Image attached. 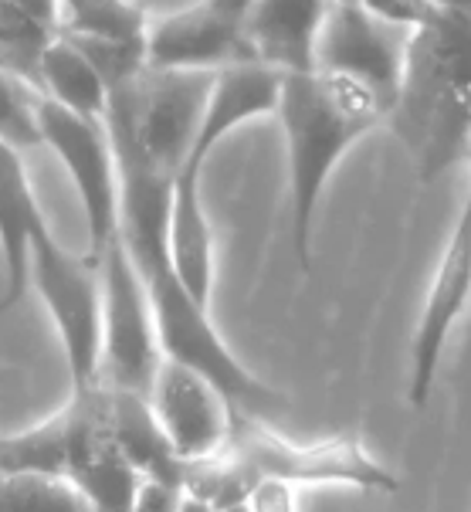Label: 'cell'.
Returning a JSON list of instances; mask_svg holds the SVG:
<instances>
[{"label": "cell", "mask_w": 471, "mask_h": 512, "mask_svg": "<svg viewBox=\"0 0 471 512\" xmlns=\"http://www.w3.org/2000/svg\"><path fill=\"white\" fill-rule=\"evenodd\" d=\"M468 163H471V160H468Z\"/></svg>", "instance_id": "obj_26"}, {"label": "cell", "mask_w": 471, "mask_h": 512, "mask_svg": "<svg viewBox=\"0 0 471 512\" xmlns=\"http://www.w3.org/2000/svg\"><path fill=\"white\" fill-rule=\"evenodd\" d=\"M45 214H41L28 170L21 163V153L0 143V255H4V295L0 312L14 309L28 292V251L31 238L38 234Z\"/></svg>", "instance_id": "obj_15"}, {"label": "cell", "mask_w": 471, "mask_h": 512, "mask_svg": "<svg viewBox=\"0 0 471 512\" xmlns=\"http://www.w3.org/2000/svg\"><path fill=\"white\" fill-rule=\"evenodd\" d=\"M221 455L238 468V475L251 489L258 482H339L356 485V489L366 492L400 489V479H394L387 468L366 455L356 431H343V435L316 441V445H295V441L268 428L265 421L248 418V414H234L228 448Z\"/></svg>", "instance_id": "obj_5"}, {"label": "cell", "mask_w": 471, "mask_h": 512, "mask_svg": "<svg viewBox=\"0 0 471 512\" xmlns=\"http://www.w3.org/2000/svg\"><path fill=\"white\" fill-rule=\"evenodd\" d=\"M329 4L319 0H272L248 4L244 38L255 55V65L272 68L278 75H312L316 72V38Z\"/></svg>", "instance_id": "obj_14"}, {"label": "cell", "mask_w": 471, "mask_h": 512, "mask_svg": "<svg viewBox=\"0 0 471 512\" xmlns=\"http://www.w3.org/2000/svg\"><path fill=\"white\" fill-rule=\"evenodd\" d=\"M150 17L139 4L116 0H68L58 4V34L99 45H139L146 41Z\"/></svg>", "instance_id": "obj_19"}, {"label": "cell", "mask_w": 471, "mask_h": 512, "mask_svg": "<svg viewBox=\"0 0 471 512\" xmlns=\"http://www.w3.org/2000/svg\"><path fill=\"white\" fill-rule=\"evenodd\" d=\"M167 258L170 272L177 275L190 299L207 309L214 289V234L200 204V177H190V173L173 177Z\"/></svg>", "instance_id": "obj_16"}, {"label": "cell", "mask_w": 471, "mask_h": 512, "mask_svg": "<svg viewBox=\"0 0 471 512\" xmlns=\"http://www.w3.org/2000/svg\"><path fill=\"white\" fill-rule=\"evenodd\" d=\"M407 41L411 31L373 17L366 4H329L316 38V72L363 89L387 119L404 78Z\"/></svg>", "instance_id": "obj_8"}, {"label": "cell", "mask_w": 471, "mask_h": 512, "mask_svg": "<svg viewBox=\"0 0 471 512\" xmlns=\"http://www.w3.org/2000/svg\"><path fill=\"white\" fill-rule=\"evenodd\" d=\"M468 160H471V156H468Z\"/></svg>", "instance_id": "obj_25"}, {"label": "cell", "mask_w": 471, "mask_h": 512, "mask_svg": "<svg viewBox=\"0 0 471 512\" xmlns=\"http://www.w3.org/2000/svg\"><path fill=\"white\" fill-rule=\"evenodd\" d=\"M146 401L180 465L211 462L228 448L234 411L200 373L163 360Z\"/></svg>", "instance_id": "obj_11"}, {"label": "cell", "mask_w": 471, "mask_h": 512, "mask_svg": "<svg viewBox=\"0 0 471 512\" xmlns=\"http://www.w3.org/2000/svg\"><path fill=\"white\" fill-rule=\"evenodd\" d=\"M102 279V360L99 387L122 394H150V384L160 370V343H156L153 309L146 285L126 248L116 238L99 258Z\"/></svg>", "instance_id": "obj_7"}, {"label": "cell", "mask_w": 471, "mask_h": 512, "mask_svg": "<svg viewBox=\"0 0 471 512\" xmlns=\"http://www.w3.org/2000/svg\"><path fill=\"white\" fill-rule=\"evenodd\" d=\"M38 126L41 143L51 146L55 156L65 163L68 177L82 201L85 224H89L92 262L106 255V248L119 238V173L116 153H112L106 123L99 119L72 116L55 102H38Z\"/></svg>", "instance_id": "obj_9"}, {"label": "cell", "mask_w": 471, "mask_h": 512, "mask_svg": "<svg viewBox=\"0 0 471 512\" xmlns=\"http://www.w3.org/2000/svg\"><path fill=\"white\" fill-rule=\"evenodd\" d=\"M248 512H295L292 485L285 482H258L248 492Z\"/></svg>", "instance_id": "obj_22"}, {"label": "cell", "mask_w": 471, "mask_h": 512, "mask_svg": "<svg viewBox=\"0 0 471 512\" xmlns=\"http://www.w3.org/2000/svg\"><path fill=\"white\" fill-rule=\"evenodd\" d=\"M278 95H282V75L265 65H234L217 72L204 119H200L197 129V140L190 146V156L180 167V173L200 177L214 146L228 133H234L241 123H248V119L272 116L278 109Z\"/></svg>", "instance_id": "obj_13"}, {"label": "cell", "mask_w": 471, "mask_h": 512, "mask_svg": "<svg viewBox=\"0 0 471 512\" xmlns=\"http://www.w3.org/2000/svg\"><path fill=\"white\" fill-rule=\"evenodd\" d=\"M387 123L414 153L424 184L471 156V4H434L411 31Z\"/></svg>", "instance_id": "obj_1"}, {"label": "cell", "mask_w": 471, "mask_h": 512, "mask_svg": "<svg viewBox=\"0 0 471 512\" xmlns=\"http://www.w3.org/2000/svg\"><path fill=\"white\" fill-rule=\"evenodd\" d=\"M28 282L45 299L65 346L72 394H89L99 387L102 360V279L92 258H78L55 241L48 224H41L28 251Z\"/></svg>", "instance_id": "obj_6"}, {"label": "cell", "mask_w": 471, "mask_h": 512, "mask_svg": "<svg viewBox=\"0 0 471 512\" xmlns=\"http://www.w3.org/2000/svg\"><path fill=\"white\" fill-rule=\"evenodd\" d=\"M58 38V4L34 0H0V72L14 75L41 95L38 65Z\"/></svg>", "instance_id": "obj_17"}, {"label": "cell", "mask_w": 471, "mask_h": 512, "mask_svg": "<svg viewBox=\"0 0 471 512\" xmlns=\"http://www.w3.org/2000/svg\"><path fill=\"white\" fill-rule=\"evenodd\" d=\"M468 299H471V184L465 194V207H461L455 221V231L448 238V248H444L438 262V272H434L421 323H417V333L411 340V387H407V397H411L414 407H424L427 397H431L441 353L448 346V336L461 319V312L468 309Z\"/></svg>", "instance_id": "obj_12"}, {"label": "cell", "mask_w": 471, "mask_h": 512, "mask_svg": "<svg viewBox=\"0 0 471 512\" xmlns=\"http://www.w3.org/2000/svg\"><path fill=\"white\" fill-rule=\"evenodd\" d=\"M38 78H41V99L68 109L72 116L106 123V109H109L106 82H102V75L95 72L89 58L68 38L58 34L45 48L38 65Z\"/></svg>", "instance_id": "obj_18"}, {"label": "cell", "mask_w": 471, "mask_h": 512, "mask_svg": "<svg viewBox=\"0 0 471 512\" xmlns=\"http://www.w3.org/2000/svg\"><path fill=\"white\" fill-rule=\"evenodd\" d=\"M177 502H180V489L143 482V489H139V496L129 512H177Z\"/></svg>", "instance_id": "obj_23"}, {"label": "cell", "mask_w": 471, "mask_h": 512, "mask_svg": "<svg viewBox=\"0 0 471 512\" xmlns=\"http://www.w3.org/2000/svg\"><path fill=\"white\" fill-rule=\"evenodd\" d=\"M143 285L150 295L156 343H160L163 360L200 373L231 404L234 414H248V418L261 421V414L282 411L285 397L241 367V360L217 336L207 309L190 299L170 268L146 275Z\"/></svg>", "instance_id": "obj_4"}, {"label": "cell", "mask_w": 471, "mask_h": 512, "mask_svg": "<svg viewBox=\"0 0 471 512\" xmlns=\"http://www.w3.org/2000/svg\"><path fill=\"white\" fill-rule=\"evenodd\" d=\"M38 102V92L17 82L14 75L0 72V143H7L17 153L41 143Z\"/></svg>", "instance_id": "obj_21"}, {"label": "cell", "mask_w": 471, "mask_h": 512, "mask_svg": "<svg viewBox=\"0 0 471 512\" xmlns=\"http://www.w3.org/2000/svg\"><path fill=\"white\" fill-rule=\"evenodd\" d=\"M214 89V72H153L109 89L106 133L153 170L177 177L197 140Z\"/></svg>", "instance_id": "obj_3"}, {"label": "cell", "mask_w": 471, "mask_h": 512, "mask_svg": "<svg viewBox=\"0 0 471 512\" xmlns=\"http://www.w3.org/2000/svg\"><path fill=\"white\" fill-rule=\"evenodd\" d=\"M0 512H92L65 479L0 468Z\"/></svg>", "instance_id": "obj_20"}, {"label": "cell", "mask_w": 471, "mask_h": 512, "mask_svg": "<svg viewBox=\"0 0 471 512\" xmlns=\"http://www.w3.org/2000/svg\"><path fill=\"white\" fill-rule=\"evenodd\" d=\"M177 512H214V509H211V506H207V502H204V499H197V496H187V492H180Z\"/></svg>", "instance_id": "obj_24"}, {"label": "cell", "mask_w": 471, "mask_h": 512, "mask_svg": "<svg viewBox=\"0 0 471 512\" xmlns=\"http://www.w3.org/2000/svg\"><path fill=\"white\" fill-rule=\"evenodd\" d=\"M248 4H194L146 28V68L153 72H224L255 65L244 38Z\"/></svg>", "instance_id": "obj_10"}, {"label": "cell", "mask_w": 471, "mask_h": 512, "mask_svg": "<svg viewBox=\"0 0 471 512\" xmlns=\"http://www.w3.org/2000/svg\"><path fill=\"white\" fill-rule=\"evenodd\" d=\"M275 116L289 146L292 187V245L302 272L312 268V218L329 173L343 153L383 123V112L363 89L336 75H282Z\"/></svg>", "instance_id": "obj_2"}]
</instances>
